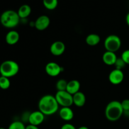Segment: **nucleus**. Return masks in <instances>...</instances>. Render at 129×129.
<instances>
[{
  "mask_svg": "<svg viewBox=\"0 0 129 129\" xmlns=\"http://www.w3.org/2000/svg\"><path fill=\"white\" fill-rule=\"evenodd\" d=\"M59 104L55 99V96L45 94L39 100L38 107L45 115H52L59 110Z\"/></svg>",
  "mask_w": 129,
  "mask_h": 129,
  "instance_id": "f257e3e1",
  "label": "nucleus"
},
{
  "mask_svg": "<svg viewBox=\"0 0 129 129\" xmlns=\"http://www.w3.org/2000/svg\"><path fill=\"white\" fill-rule=\"evenodd\" d=\"M105 114L107 119L110 122L118 120L123 114V110L121 102L117 100L110 102L106 107Z\"/></svg>",
  "mask_w": 129,
  "mask_h": 129,
  "instance_id": "f03ea898",
  "label": "nucleus"
},
{
  "mask_svg": "<svg viewBox=\"0 0 129 129\" xmlns=\"http://www.w3.org/2000/svg\"><path fill=\"white\" fill-rule=\"evenodd\" d=\"M20 18L18 15V13L11 10L4 11L0 16L1 25L8 28L16 27L20 23Z\"/></svg>",
  "mask_w": 129,
  "mask_h": 129,
  "instance_id": "7ed1b4c3",
  "label": "nucleus"
},
{
  "mask_svg": "<svg viewBox=\"0 0 129 129\" xmlns=\"http://www.w3.org/2000/svg\"><path fill=\"white\" fill-rule=\"evenodd\" d=\"M20 67L17 62L12 60L3 62L0 65L1 76L10 78L16 76L18 73Z\"/></svg>",
  "mask_w": 129,
  "mask_h": 129,
  "instance_id": "20e7f679",
  "label": "nucleus"
},
{
  "mask_svg": "<svg viewBox=\"0 0 129 129\" xmlns=\"http://www.w3.org/2000/svg\"><path fill=\"white\" fill-rule=\"evenodd\" d=\"M122 41L120 38L116 35H110L105 39L104 47L107 51L115 52L118 51L121 47Z\"/></svg>",
  "mask_w": 129,
  "mask_h": 129,
  "instance_id": "39448f33",
  "label": "nucleus"
},
{
  "mask_svg": "<svg viewBox=\"0 0 129 129\" xmlns=\"http://www.w3.org/2000/svg\"><path fill=\"white\" fill-rule=\"evenodd\" d=\"M55 97L61 107H71L73 105V95L67 91H57Z\"/></svg>",
  "mask_w": 129,
  "mask_h": 129,
  "instance_id": "423d86ee",
  "label": "nucleus"
},
{
  "mask_svg": "<svg viewBox=\"0 0 129 129\" xmlns=\"http://www.w3.org/2000/svg\"><path fill=\"white\" fill-rule=\"evenodd\" d=\"M124 79V74L123 71L120 69H115L110 72L108 76V80L114 85L120 84Z\"/></svg>",
  "mask_w": 129,
  "mask_h": 129,
  "instance_id": "0eeeda50",
  "label": "nucleus"
},
{
  "mask_svg": "<svg viewBox=\"0 0 129 129\" xmlns=\"http://www.w3.org/2000/svg\"><path fill=\"white\" fill-rule=\"evenodd\" d=\"M45 71L47 74L51 77H56L62 72V68L59 64L54 62H50L45 66Z\"/></svg>",
  "mask_w": 129,
  "mask_h": 129,
  "instance_id": "6e6552de",
  "label": "nucleus"
},
{
  "mask_svg": "<svg viewBox=\"0 0 129 129\" xmlns=\"http://www.w3.org/2000/svg\"><path fill=\"white\" fill-rule=\"evenodd\" d=\"M45 115L40 111H35L31 112L28 115V122L33 125L39 126L43 123L45 119Z\"/></svg>",
  "mask_w": 129,
  "mask_h": 129,
  "instance_id": "1a4fd4ad",
  "label": "nucleus"
},
{
  "mask_svg": "<svg viewBox=\"0 0 129 129\" xmlns=\"http://www.w3.org/2000/svg\"><path fill=\"white\" fill-rule=\"evenodd\" d=\"M50 20L47 15H41L37 18L34 26L39 31H44L49 26Z\"/></svg>",
  "mask_w": 129,
  "mask_h": 129,
  "instance_id": "9d476101",
  "label": "nucleus"
},
{
  "mask_svg": "<svg viewBox=\"0 0 129 129\" xmlns=\"http://www.w3.org/2000/svg\"><path fill=\"white\" fill-rule=\"evenodd\" d=\"M66 50V45L61 41H55L51 44L50 51L54 56H60L62 55Z\"/></svg>",
  "mask_w": 129,
  "mask_h": 129,
  "instance_id": "9b49d317",
  "label": "nucleus"
},
{
  "mask_svg": "<svg viewBox=\"0 0 129 129\" xmlns=\"http://www.w3.org/2000/svg\"><path fill=\"white\" fill-rule=\"evenodd\" d=\"M59 117L64 121H71L74 118V112L71 107H61L59 112Z\"/></svg>",
  "mask_w": 129,
  "mask_h": 129,
  "instance_id": "f8f14e48",
  "label": "nucleus"
},
{
  "mask_svg": "<svg viewBox=\"0 0 129 129\" xmlns=\"http://www.w3.org/2000/svg\"><path fill=\"white\" fill-rule=\"evenodd\" d=\"M117 55L115 52L106 51L102 56L103 62L108 66H113L117 60Z\"/></svg>",
  "mask_w": 129,
  "mask_h": 129,
  "instance_id": "ddd939ff",
  "label": "nucleus"
},
{
  "mask_svg": "<svg viewBox=\"0 0 129 129\" xmlns=\"http://www.w3.org/2000/svg\"><path fill=\"white\" fill-rule=\"evenodd\" d=\"M5 40L8 45H15L20 40V34L15 30H11L7 33Z\"/></svg>",
  "mask_w": 129,
  "mask_h": 129,
  "instance_id": "4468645a",
  "label": "nucleus"
},
{
  "mask_svg": "<svg viewBox=\"0 0 129 129\" xmlns=\"http://www.w3.org/2000/svg\"><path fill=\"white\" fill-rule=\"evenodd\" d=\"M73 104L78 107H83L86 102V96L83 92L79 91L76 94H73Z\"/></svg>",
  "mask_w": 129,
  "mask_h": 129,
  "instance_id": "2eb2a0df",
  "label": "nucleus"
},
{
  "mask_svg": "<svg viewBox=\"0 0 129 129\" xmlns=\"http://www.w3.org/2000/svg\"><path fill=\"white\" fill-rule=\"evenodd\" d=\"M81 84L79 81L73 79V80L70 81L68 83V86H67L66 91L71 94L72 95L76 94L78 92L80 91Z\"/></svg>",
  "mask_w": 129,
  "mask_h": 129,
  "instance_id": "dca6fc26",
  "label": "nucleus"
},
{
  "mask_svg": "<svg viewBox=\"0 0 129 129\" xmlns=\"http://www.w3.org/2000/svg\"><path fill=\"white\" fill-rule=\"evenodd\" d=\"M31 8L28 5H23L19 8L17 13L20 19L26 18L31 14Z\"/></svg>",
  "mask_w": 129,
  "mask_h": 129,
  "instance_id": "f3484780",
  "label": "nucleus"
},
{
  "mask_svg": "<svg viewBox=\"0 0 129 129\" xmlns=\"http://www.w3.org/2000/svg\"><path fill=\"white\" fill-rule=\"evenodd\" d=\"M101 38L98 34H89L86 38V43L89 46H96L100 43Z\"/></svg>",
  "mask_w": 129,
  "mask_h": 129,
  "instance_id": "a211bd4d",
  "label": "nucleus"
},
{
  "mask_svg": "<svg viewBox=\"0 0 129 129\" xmlns=\"http://www.w3.org/2000/svg\"><path fill=\"white\" fill-rule=\"evenodd\" d=\"M44 7L49 10H54L58 5V0H43Z\"/></svg>",
  "mask_w": 129,
  "mask_h": 129,
  "instance_id": "6ab92c4d",
  "label": "nucleus"
},
{
  "mask_svg": "<svg viewBox=\"0 0 129 129\" xmlns=\"http://www.w3.org/2000/svg\"><path fill=\"white\" fill-rule=\"evenodd\" d=\"M10 81L8 78L1 76H0V88L2 89H7L10 88Z\"/></svg>",
  "mask_w": 129,
  "mask_h": 129,
  "instance_id": "aec40b11",
  "label": "nucleus"
},
{
  "mask_svg": "<svg viewBox=\"0 0 129 129\" xmlns=\"http://www.w3.org/2000/svg\"><path fill=\"white\" fill-rule=\"evenodd\" d=\"M68 83L66 79H60L56 83V89L57 91H66Z\"/></svg>",
  "mask_w": 129,
  "mask_h": 129,
  "instance_id": "412c9836",
  "label": "nucleus"
},
{
  "mask_svg": "<svg viewBox=\"0 0 129 129\" xmlns=\"http://www.w3.org/2000/svg\"><path fill=\"white\" fill-rule=\"evenodd\" d=\"M8 129H26V126L20 121H15L10 125Z\"/></svg>",
  "mask_w": 129,
  "mask_h": 129,
  "instance_id": "4be33fe9",
  "label": "nucleus"
},
{
  "mask_svg": "<svg viewBox=\"0 0 129 129\" xmlns=\"http://www.w3.org/2000/svg\"><path fill=\"white\" fill-rule=\"evenodd\" d=\"M125 62L123 61L122 58H117V61H116L115 64H114V66H115V69H120V70H122L125 66Z\"/></svg>",
  "mask_w": 129,
  "mask_h": 129,
  "instance_id": "5701e85b",
  "label": "nucleus"
},
{
  "mask_svg": "<svg viewBox=\"0 0 129 129\" xmlns=\"http://www.w3.org/2000/svg\"><path fill=\"white\" fill-rule=\"evenodd\" d=\"M121 58L123 59L126 64H129V49H127L123 52Z\"/></svg>",
  "mask_w": 129,
  "mask_h": 129,
  "instance_id": "b1692460",
  "label": "nucleus"
},
{
  "mask_svg": "<svg viewBox=\"0 0 129 129\" xmlns=\"http://www.w3.org/2000/svg\"><path fill=\"white\" fill-rule=\"evenodd\" d=\"M121 105H122L123 112H124V111L129 110V99L123 100L121 102Z\"/></svg>",
  "mask_w": 129,
  "mask_h": 129,
  "instance_id": "393cba45",
  "label": "nucleus"
},
{
  "mask_svg": "<svg viewBox=\"0 0 129 129\" xmlns=\"http://www.w3.org/2000/svg\"><path fill=\"white\" fill-rule=\"evenodd\" d=\"M60 129H76V128L73 125L68 123L63 125L61 127V128Z\"/></svg>",
  "mask_w": 129,
  "mask_h": 129,
  "instance_id": "a878e982",
  "label": "nucleus"
},
{
  "mask_svg": "<svg viewBox=\"0 0 129 129\" xmlns=\"http://www.w3.org/2000/svg\"><path fill=\"white\" fill-rule=\"evenodd\" d=\"M26 129H39L38 126L33 125L29 124L28 125L26 126Z\"/></svg>",
  "mask_w": 129,
  "mask_h": 129,
  "instance_id": "bb28decb",
  "label": "nucleus"
},
{
  "mask_svg": "<svg viewBox=\"0 0 129 129\" xmlns=\"http://www.w3.org/2000/svg\"><path fill=\"white\" fill-rule=\"evenodd\" d=\"M126 22H127V24L129 26V13L127 14V16H126Z\"/></svg>",
  "mask_w": 129,
  "mask_h": 129,
  "instance_id": "cd10ccee",
  "label": "nucleus"
},
{
  "mask_svg": "<svg viewBox=\"0 0 129 129\" xmlns=\"http://www.w3.org/2000/svg\"><path fill=\"white\" fill-rule=\"evenodd\" d=\"M123 114L127 116V117H129V110H128V111H124V112H123Z\"/></svg>",
  "mask_w": 129,
  "mask_h": 129,
  "instance_id": "c85d7f7f",
  "label": "nucleus"
},
{
  "mask_svg": "<svg viewBox=\"0 0 129 129\" xmlns=\"http://www.w3.org/2000/svg\"><path fill=\"white\" fill-rule=\"evenodd\" d=\"M78 129H89V128H88L87 127H85V126H82V127H80Z\"/></svg>",
  "mask_w": 129,
  "mask_h": 129,
  "instance_id": "c756f323",
  "label": "nucleus"
},
{
  "mask_svg": "<svg viewBox=\"0 0 129 129\" xmlns=\"http://www.w3.org/2000/svg\"><path fill=\"white\" fill-rule=\"evenodd\" d=\"M0 129H6V128H3V127H1V128H0Z\"/></svg>",
  "mask_w": 129,
  "mask_h": 129,
  "instance_id": "7c9ffc66",
  "label": "nucleus"
},
{
  "mask_svg": "<svg viewBox=\"0 0 129 129\" xmlns=\"http://www.w3.org/2000/svg\"><path fill=\"white\" fill-rule=\"evenodd\" d=\"M0 75H1V72H0Z\"/></svg>",
  "mask_w": 129,
  "mask_h": 129,
  "instance_id": "2f4dec72",
  "label": "nucleus"
}]
</instances>
